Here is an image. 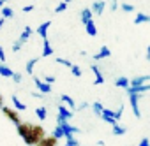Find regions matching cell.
I'll return each instance as SVG.
<instances>
[{
	"instance_id": "6da1fadb",
	"label": "cell",
	"mask_w": 150,
	"mask_h": 146,
	"mask_svg": "<svg viewBox=\"0 0 150 146\" xmlns=\"http://www.w3.org/2000/svg\"><path fill=\"white\" fill-rule=\"evenodd\" d=\"M46 137V132H44V128L41 127V125H30V130H28V134L23 137V141L28 144V146H37L42 139Z\"/></svg>"
},
{
	"instance_id": "7a4b0ae2",
	"label": "cell",
	"mask_w": 150,
	"mask_h": 146,
	"mask_svg": "<svg viewBox=\"0 0 150 146\" xmlns=\"http://www.w3.org/2000/svg\"><path fill=\"white\" fill-rule=\"evenodd\" d=\"M71 118H72V111H71L67 106L60 104V106H58V114H57V123H64V121H69Z\"/></svg>"
},
{
	"instance_id": "3957f363",
	"label": "cell",
	"mask_w": 150,
	"mask_h": 146,
	"mask_svg": "<svg viewBox=\"0 0 150 146\" xmlns=\"http://www.w3.org/2000/svg\"><path fill=\"white\" fill-rule=\"evenodd\" d=\"M2 113H4V116H6V118H9L16 127L21 123V118H20V114H18V111H16V109H11V107H6V106H4V107H2Z\"/></svg>"
},
{
	"instance_id": "277c9868",
	"label": "cell",
	"mask_w": 150,
	"mask_h": 146,
	"mask_svg": "<svg viewBox=\"0 0 150 146\" xmlns=\"http://www.w3.org/2000/svg\"><path fill=\"white\" fill-rule=\"evenodd\" d=\"M139 97H141V95H138V93L129 95V104H131V107H132V114H134L136 118L141 116V113H139Z\"/></svg>"
},
{
	"instance_id": "5b68a950",
	"label": "cell",
	"mask_w": 150,
	"mask_h": 146,
	"mask_svg": "<svg viewBox=\"0 0 150 146\" xmlns=\"http://www.w3.org/2000/svg\"><path fill=\"white\" fill-rule=\"evenodd\" d=\"M34 85L37 86V90H39V93H42V95H44V93H50V92H51V85H48V83H44V81H42V79H39L37 76L34 78Z\"/></svg>"
},
{
	"instance_id": "8992f818",
	"label": "cell",
	"mask_w": 150,
	"mask_h": 146,
	"mask_svg": "<svg viewBox=\"0 0 150 146\" xmlns=\"http://www.w3.org/2000/svg\"><path fill=\"white\" fill-rule=\"evenodd\" d=\"M101 118L104 120V121H108L110 125H118V121H117V118H115V111H111V109H104L103 111V114H101Z\"/></svg>"
},
{
	"instance_id": "52a82bcc",
	"label": "cell",
	"mask_w": 150,
	"mask_h": 146,
	"mask_svg": "<svg viewBox=\"0 0 150 146\" xmlns=\"http://www.w3.org/2000/svg\"><path fill=\"white\" fill-rule=\"evenodd\" d=\"M57 125H60V127L64 128V134H65V135H74V134H78V132H80V128H78V127H72L69 121H64V123H57Z\"/></svg>"
},
{
	"instance_id": "ba28073f",
	"label": "cell",
	"mask_w": 150,
	"mask_h": 146,
	"mask_svg": "<svg viewBox=\"0 0 150 146\" xmlns=\"http://www.w3.org/2000/svg\"><path fill=\"white\" fill-rule=\"evenodd\" d=\"M146 81H150V74H145V76H136L134 79H131V86L138 88V86L146 85Z\"/></svg>"
},
{
	"instance_id": "9c48e42d",
	"label": "cell",
	"mask_w": 150,
	"mask_h": 146,
	"mask_svg": "<svg viewBox=\"0 0 150 146\" xmlns=\"http://www.w3.org/2000/svg\"><path fill=\"white\" fill-rule=\"evenodd\" d=\"M125 92H127V95H132V93H138V95H141V93H145V92H150V83H146V85H143V86H138V88H134V86H129Z\"/></svg>"
},
{
	"instance_id": "30bf717a",
	"label": "cell",
	"mask_w": 150,
	"mask_h": 146,
	"mask_svg": "<svg viewBox=\"0 0 150 146\" xmlns=\"http://www.w3.org/2000/svg\"><path fill=\"white\" fill-rule=\"evenodd\" d=\"M90 70L94 72V76H96V81H94V85H103L104 83V76H103V72L99 70V65H90Z\"/></svg>"
},
{
	"instance_id": "8fae6325",
	"label": "cell",
	"mask_w": 150,
	"mask_h": 146,
	"mask_svg": "<svg viewBox=\"0 0 150 146\" xmlns=\"http://www.w3.org/2000/svg\"><path fill=\"white\" fill-rule=\"evenodd\" d=\"M104 9H106V2H104V0H97V2L92 4V13L97 14V16H101L104 13Z\"/></svg>"
},
{
	"instance_id": "7c38bea8",
	"label": "cell",
	"mask_w": 150,
	"mask_h": 146,
	"mask_svg": "<svg viewBox=\"0 0 150 146\" xmlns=\"http://www.w3.org/2000/svg\"><path fill=\"white\" fill-rule=\"evenodd\" d=\"M50 27H51V21H44L42 25H39V27H37V35H41V37H42V41H44V39H48V30H50Z\"/></svg>"
},
{
	"instance_id": "4fadbf2b",
	"label": "cell",
	"mask_w": 150,
	"mask_h": 146,
	"mask_svg": "<svg viewBox=\"0 0 150 146\" xmlns=\"http://www.w3.org/2000/svg\"><path fill=\"white\" fill-rule=\"evenodd\" d=\"M80 20H81L83 25H87L88 21H92V20H94V13H92V9H83V11L80 13Z\"/></svg>"
},
{
	"instance_id": "5bb4252c",
	"label": "cell",
	"mask_w": 150,
	"mask_h": 146,
	"mask_svg": "<svg viewBox=\"0 0 150 146\" xmlns=\"http://www.w3.org/2000/svg\"><path fill=\"white\" fill-rule=\"evenodd\" d=\"M0 76H2V78H11V79H13L14 70H13L11 67H7L6 63H0Z\"/></svg>"
},
{
	"instance_id": "9a60e30c",
	"label": "cell",
	"mask_w": 150,
	"mask_h": 146,
	"mask_svg": "<svg viewBox=\"0 0 150 146\" xmlns=\"http://www.w3.org/2000/svg\"><path fill=\"white\" fill-rule=\"evenodd\" d=\"M115 86H117V88H124V90H127V88L131 86V79H127L125 76H120V78H117Z\"/></svg>"
},
{
	"instance_id": "2e32d148",
	"label": "cell",
	"mask_w": 150,
	"mask_h": 146,
	"mask_svg": "<svg viewBox=\"0 0 150 146\" xmlns=\"http://www.w3.org/2000/svg\"><path fill=\"white\" fill-rule=\"evenodd\" d=\"M53 55V46L50 42V39L42 41V56H51Z\"/></svg>"
},
{
	"instance_id": "e0dca14e",
	"label": "cell",
	"mask_w": 150,
	"mask_h": 146,
	"mask_svg": "<svg viewBox=\"0 0 150 146\" xmlns=\"http://www.w3.org/2000/svg\"><path fill=\"white\" fill-rule=\"evenodd\" d=\"M110 55H111L110 48H108V46H103V48L99 49V53H96V55H94V60H103V58H108Z\"/></svg>"
},
{
	"instance_id": "ac0fdd59",
	"label": "cell",
	"mask_w": 150,
	"mask_h": 146,
	"mask_svg": "<svg viewBox=\"0 0 150 146\" xmlns=\"http://www.w3.org/2000/svg\"><path fill=\"white\" fill-rule=\"evenodd\" d=\"M57 144H58V139H57V137H53V135H46L37 146H57Z\"/></svg>"
},
{
	"instance_id": "d6986e66",
	"label": "cell",
	"mask_w": 150,
	"mask_h": 146,
	"mask_svg": "<svg viewBox=\"0 0 150 146\" xmlns=\"http://www.w3.org/2000/svg\"><path fill=\"white\" fill-rule=\"evenodd\" d=\"M37 62H39V58H30V60L27 62V65H25V70H27V74L34 76V67L37 65Z\"/></svg>"
},
{
	"instance_id": "ffe728a7",
	"label": "cell",
	"mask_w": 150,
	"mask_h": 146,
	"mask_svg": "<svg viewBox=\"0 0 150 146\" xmlns=\"http://www.w3.org/2000/svg\"><path fill=\"white\" fill-rule=\"evenodd\" d=\"M85 30H87V34H88L90 37H96V35H97V27H96L94 20H92V21H88V23L85 25Z\"/></svg>"
},
{
	"instance_id": "44dd1931",
	"label": "cell",
	"mask_w": 150,
	"mask_h": 146,
	"mask_svg": "<svg viewBox=\"0 0 150 146\" xmlns=\"http://www.w3.org/2000/svg\"><path fill=\"white\" fill-rule=\"evenodd\" d=\"M11 100H13V104H14L16 111H25V109H27V104H25V102H21V100L18 99V95H13V97H11Z\"/></svg>"
},
{
	"instance_id": "7402d4cb",
	"label": "cell",
	"mask_w": 150,
	"mask_h": 146,
	"mask_svg": "<svg viewBox=\"0 0 150 146\" xmlns=\"http://www.w3.org/2000/svg\"><path fill=\"white\" fill-rule=\"evenodd\" d=\"M30 125L32 123H28V121H25V123H20L16 128H18V134L21 135V137H25L27 134H28V130H30Z\"/></svg>"
},
{
	"instance_id": "603a6c76",
	"label": "cell",
	"mask_w": 150,
	"mask_h": 146,
	"mask_svg": "<svg viewBox=\"0 0 150 146\" xmlns=\"http://www.w3.org/2000/svg\"><path fill=\"white\" fill-rule=\"evenodd\" d=\"M30 35H32V28H30V27H25V30L21 32V35H20V39H18V41H20L21 44H25V42L30 39Z\"/></svg>"
},
{
	"instance_id": "cb8c5ba5",
	"label": "cell",
	"mask_w": 150,
	"mask_h": 146,
	"mask_svg": "<svg viewBox=\"0 0 150 146\" xmlns=\"http://www.w3.org/2000/svg\"><path fill=\"white\" fill-rule=\"evenodd\" d=\"M60 99H62V104H64V106H67L69 109H74V107H76V104H74V100H72V99H71L69 95H65V93H64V95H60Z\"/></svg>"
},
{
	"instance_id": "d4e9b609",
	"label": "cell",
	"mask_w": 150,
	"mask_h": 146,
	"mask_svg": "<svg viewBox=\"0 0 150 146\" xmlns=\"http://www.w3.org/2000/svg\"><path fill=\"white\" fill-rule=\"evenodd\" d=\"M148 18H150V16H146L145 13H138V14H136V18H134V25H141V23H148Z\"/></svg>"
},
{
	"instance_id": "484cf974",
	"label": "cell",
	"mask_w": 150,
	"mask_h": 146,
	"mask_svg": "<svg viewBox=\"0 0 150 146\" xmlns=\"http://www.w3.org/2000/svg\"><path fill=\"white\" fill-rule=\"evenodd\" d=\"M65 144H69V146H81L80 139H76L74 135H65Z\"/></svg>"
},
{
	"instance_id": "4316f807",
	"label": "cell",
	"mask_w": 150,
	"mask_h": 146,
	"mask_svg": "<svg viewBox=\"0 0 150 146\" xmlns=\"http://www.w3.org/2000/svg\"><path fill=\"white\" fill-rule=\"evenodd\" d=\"M0 13H2V18H4V20H7V18H13V16H14V11H13L11 7H7V6H4Z\"/></svg>"
},
{
	"instance_id": "83f0119b",
	"label": "cell",
	"mask_w": 150,
	"mask_h": 146,
	"mask_svg": "<svg viewBox=\"0 0 150 146\" xmlns=\"http://www.w3.org/2000/svg\"><path fill=\"white\" fill-rule=\"evenodd\" d=\"M35 114H37V118H39L41 121H44L46 116H48V111H46V107H37V109H35Z\"/></svg>"
},
{
	"instance_id": "f1b7e54d",
	"label": "cell",
	"mask_w": 150,
	"mask_h": 146,
	"mask_svg": "<svg viewBox=\"0 0 150 146\" xmlns=\"http://www.w3.org/2000/svg\"><path fill=\"white\" fill-rule=\"evenodd\" d=\"M92 111H94L97 116H101V114H103V111H104V107H103V104H101V102H94V104H92Z\"/></svg>"
},
{
	"instance_id": "f546056e",
	"label": "cell",
	"mask_w": 150,
	"mask_h": 146,
	"mask_svg": "<svg viewBox=\"0 0 150 146\" xmlns=\"http://www.w3.org/2000/svg\"><path fill=\"white\" fill-rule=\"evenodd\" d=\"M53 137H57V139H62V137H65V134H64V128L60 127V125H57L55 127V130H53V134H51Z\"/></svg>"
},
{
	"instance_id": "4dcf8cb0",
	"label": "cell",
	"mask_w": 150,
	"mask_h": 146,
	"mask_svg": "<svg viewBox=\"0 0 150 146\" xmlns=\"http://www.w3.org/2000/svg\"><path fill=\"white\" fill-rule=\"evenodd\" d=\"M71 72H72V76H74V78H81V74H83L81 69H80L78 65H72V67H71Z\"/></svg>"
},
{
	"instance_id": "1f68e13d",
	"label": "cell",
	"mask_w": 150,
	"mask_h": 146,
	"mask_svg": "<svg viewBox=\"0 0 150 146\" xmlns=\"http://www.w3.org/2000/svg\"><path fill=\"white\" fill-rule=\"evenodd\" d=\"M125 132H127V130H125L124 127H120V125H115V127H113V135H124Z\"/></svg>"
},
{
	"instance_id": "d6a6232c",
	"label": "cell",
	"mask_w": 150,
	"mask_h": 146,
	"mask_svg": "<svg viewBox=\"0 0 150 146\" xmlns=\"http://www.w3.org/2000/svg\"><path fill=\"white\" fill-rule=\"evenodd\" d=\"M57 63H60V65H65V67H69V69L74 65V63H72L71 60H67V58H57Z\"/></svg>"
},
{
	"instance_id": "836d02e7",
	"label": "cell",
	"mask_w": 150,
	"mask_h": 146,
	"mask_svg": "<svg viewBox=\"0 0 150 146\" xmlns=\"http://www.w3.org/2000/svg\"><path fill=\"white\" fill-rule=\"evenodd\" d=\"M122 11H124V13H134V11H136V7H134V6H131V4H122Z\"/></svg>"
},
{
	"instance_id": "e575fe53",
	"label": "cell",
	"mask_w": 150,
	"mask_h": 146,
	"mask_svg": "<svg viewBox=\"0 0 150 146\" xmlns=\"http://www.w3.org/2000/svg\"><path fill=\"white\" fill-rule=\"evenodd\" d=\"M65 9H67V4H65V2H60V4L57 6V9H55V13H57V14H60V13H64Z\"/></svg>"
},
{
	"instance_id": "d590c367",
	"label": "cell",
	"mask_w": 150,
	"mask_h": 146,
	"mask_svg": "<svg viewBox=\"0 0 150 146\" xmlns=\"http://www.w3.org/2000/svg\"><path fill=\"white\" fill-rule=\"evenodd\" d=\"M21 79H23V76L20 74V72H14V76H13V81H14V83H21Z\"/></svg>"
},
{
	"instance_id": "8d00e7d4",
	"label": "cell",
	"mask_w": 150,
	"mask_h": 146,
	"mask_svg": "<svg viewBox=\"0 0 150 146\" xmlns=\"http://www.w3.org/2000/svg\"><path fill=\"white\" fill-rule=\"evenodd\" d=\"M21 46H23V44H21V42H20V41H16V42H14V44H13V51H14V53H18V51H20V49H21Z\"/></svg>"
},
{
	"instance_id": "74e56055",
	"label": "cell",
	"mask_w": 150,
	"mask_h": 146,
	"mask_svg": "<svg viewBox=\"0 0 150 146\" xmlns=\"http://www.w3.org/2000/svg\"><path fill=\"white\" fill-rule=\"evenodd\" d=\"M122 114H124V106H122V107H118V111H115V118H117V121L122 118Z\"/></svg>"
},
{
	"instance_id": "f35d334b",
	"label": "cell",
	"mask_w": 150,
	"mask_h": 146,
	"mask_svg": "<svg viewBox=\"0 0 150 146\" xmlns=\"http://www.w3.org/2000/svg\"><path fill=\"white\" fill-rule=\"evenodd\" d=\"M110 9H111V11H117V9H118V0H111Z\"/></svg>"
},
{
	"instance_id": "ab89813d",
	"label": "cell",
	"mask_w": 150,
	"mask_h": 146,
	"mask_svg": "<svg viewBox=\"0 0 150 146\" xmlns=\"http://www.w3.org/2000/svg\"><path fill=\"white\" fill-rule=\"evenodd\" d=\"M53 81H55V76H44V83L53 85Z\"/></svg>"
},
{
	"instance_id": "60d3db41",
	"label": "cell",
	"mask_w": 150,
	"mask_h": 146,
	"mask_svg": "<svg viewBox=\"0 0 150 146\" xmlns=\"http://www.w3.org/2000/svg\"><path fill=\"white\" fill-rule=\"evenodd\" d=\"M138 146H150V141H148V137H143L141 141H139V144Z\"/></svg>"
},
{
	"instance_id": "b9f144b4",
	"label": "cell",
	"mask_w": 150,
	"mask_h": 146,
	"mask_svg": "<svg viewBox=\"0 0 150 146\" xmlns=\"http://www.w3.org/2000/svg\"><path fill=\"white\" fill-rule=\"evenodd\" d=\"M6 62V53H4V48L0 46V63H4Z\"/></svg>"
},
{
	"instance_id": "7bdbcfd3",
	"label": "cell",
	"mask_w": 150,
	"mask_h": 146,
	"mask_svg": "<svg viewBox=\"0 0 150 146\" xmlns=\"http://www.w3.org/2000/svg\"><path fill=\"white\" fill-rule=\"evenodd\" d=\"M30 11H34V6L30 4V6H25L23 7V13H30Z\"/></svg>"
},
{
	"instance_id": "ee69618b",
	"label": "cell",
	"mask_w": 150,
	"mask_h": 146,
	"mask_svg": "<svg viewBox=\"0 0 150 146\" xmlns=\"http://www.w3.org/2000/svg\"><path fill=\"white\" fill-rule=\"evenodd\" d=\"M32 97H35V99H42L44 95H42V93H39V92H34V93H32Z\"/></svg>"
},
{
	"instance_id": "f6af8a7d",
	"label": "cell",
	"mask_w": 150,
	"mask_h": 146,
	"mask_svg": "<svg viewBox=\"0 0 150 146\" xmlns=\"http://www.w3.org/2000/svg\"><path fill=\"white\" fill-rule=\"evenodd\" d=\"M85 107H88V104H87V102H81V104H80V111H83Z\"/></svg>"
},
{
	"instance_id": "bcb514c9",
	"label": "cell",
	"mask_w": 150,
	"mask_h": 146,
	"mask_svg": "<svg viewBox=\"0 0 150 146\" xmlns=\"http://www.w3.org/2000/svg\"><path fill=\"white\" fill-rule=\"evenodd\" d=\"M0 107H4V95L0 93Z\"/></svg>"
},
{
	"instance_id": "7dc6e473",
	"label": "cell",
	"mask_w": 150,
	"mask_h": 146,
	"mask_svg": "<svg viewBox=\"0 0 150 146\" xmlns=\"http://www.w3.org/2000/svg\"><path fill=\"white\" fill-rule=\"evenodd\" d=\"M146 60H148V62H150V46H148V48H146Z\"/></svg>"
},
{
	"instance_id": "c3c4849f",
	"label": "cell",
	"mask_w": 150,
	"mask_h": 146,
	"mask_svg": "<svg viewBox=\"0 0 150 146\" xmlns=\"http://www.w3.org/2000/svg\"><path fill=\"white\" fill-rule=\"evenodd\" d=\"M4 21H6L4 18H0V30H2V27H4Z\"/></svg>"
},
{
	"instance_id": "681fc988",
	"label": "cell",
	"mask_w": 150,
	"mask_h": 146,
	"mask_svg": "<svg viewBox=\"0 0 150 146\" xmlns=\"http://www.w3.org/2000/svg\"><path fill=\"white\" fill-rule=\"evenodd\" d=\"M2 7H4V2H2V0H0V11H2Z\"/></svg>"
},
{
	"instance_id": "f907efd6",
	"label": "cell",
	"mask_w": 150,
	"mask_h": 146,
	"mask_svg": "<svg viewBox=\"0 0 150 146\" xmlns=\"http://www.w3.org/2000/svg\"><path fill=\"white\" fill-rule=\"evenodd\" d=\"M64 2H65V4H69V2H72V0H64Z\"/></svg>"
},
{
	"instance_id": "816d5d0a",
	"label": "cell",
	"mask_w": 150,
	"mask_h": 146,
	"mask_svg": "<svg viewBox=\"0 0 150 146\" xmlns=\"http://www.w3.org/2000/svg\"><path fill=\"white\" fill-rule=\"evenodd\" d=\"M2 2H4V4H6V2H7V0H2Z\"/></svg>"
},
{
	"instance_id": "f5cc1de1",
	"label": "cell",
	"mask_w": 150,
	"mask_h": 146,
	"mask_svg": "<svg viewBox=\"0 0 150 146\" xmlns=\"http://www.w3.org/2000/svg\"><path fill=\"white\" fill-rule=\"evenodd\" d=\"M148 23H150V18H148Z\"/></svg>"
},
{
	"instance_id": "db71d44e",
	"label": "cell",
	"mask_w": 150,
	"mask_h": 146,
	"mask_svg": "<svg viewBox=\"0 0 150 146\" xmlns=\"http://www.w3.org/2000/svg\"><path fill=\"white\" fill-rule=\"evenodd\" d=\"M65 146H69V144H65Z\"/></svg>"
}]
</instances>
